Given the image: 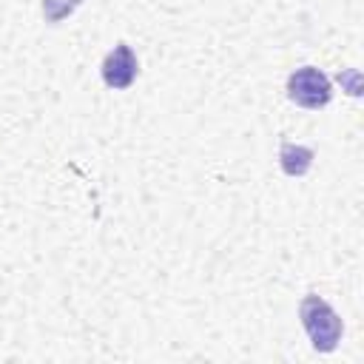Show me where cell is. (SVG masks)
Here are the masks:
<instances>
[{"mask_svg":"<svg viewBox=\"0 0 364 364\" xmlns=\"http://www.w3.org/2000/svg\"><path fill=\"white\" fill-rule=\"evenodd\" d=\"M299 318H301V327H304L307 338L313 341V347L318 353H330V350L338 347L344 324H341L338 313L321 296L307 293L301 299V304H299Z\"/></svg>","mask_w":364,"mask_h":364,"instance_id":"cell-1","label":"cell"},{"mask_svg":"<svg viewBox=\"0 0 364 364\" xmlns=\"http://www.w3.org/2000/svg\"><path fill=\"white\" fill-rule=\"evenodd\" d=\"M287 97L301 105V108H324L333 97V85H330V77L313 65H304V68H296L290 77H287Z\"/></svg>","mask_w":364,"mask_h":364,"instance_id":"cell-2","label":"cell"},{"mask_svg":"<svg viewBox=\"0 0 364 364\" xmlns=\"http://www.w3.org/2000/svg\"><path fill=\"white\" fill-rule=\"evenodd\" d=\"M136 54L131 51V46L128 43H117L108 54H105V60H102V82L108 85V88H114V91H125L134 80H136Z\"/></svg>","mask_w":364,"mask_h":364,"instance_id":"cell-3","label":"cell"},{"mask_svg":"<svg viewBox=\"0 0 364 364\" xmlns=\"http://www.w3.org/2000/svg\"><path fill=\"white\" fill-rule=\"evenodd\" d=\"M279 165L287 176H304L313 165V151L307 145H296V142H282L279 148Z\"/></svg>","mask_w":364,"mask_h":364,"instance_id":"cell-4","label":"cell"},{"mask_svg":"<svg viewBox=\"0 0 364 364\" xmlns=\"http://www.w3.org/2000/svg\"><path fill=\"white\" fill-rule=\"evenodd\" d=\"M80 3H82V0H43V14H46L48 23H60V20H65Z\"/></svg>","mask_w":364,"mask_h":364,"instance_id":"cell-5","label":"cell"}]
</instances>
